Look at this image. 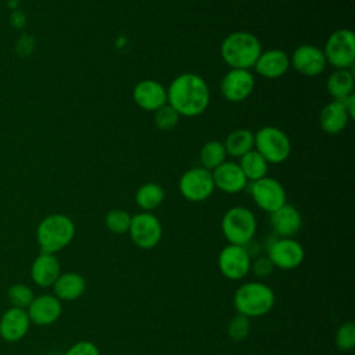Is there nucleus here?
Returning <instances> with one entry per match:
<instances>
[{"instance_id":"24","label":"nucleus","mask_w":355,"mask_h":355,"mask_svg":"<svg viewBox=\"0 0 355 355\" xmlns=\"http://www.w3.org/2000/svg\"><path fill=\"white\" fill-rule=\"evenodd\" d=\"M355 78L351 69H334L326 82L327 93L333 100L341 101L354 93Z\"/></svg>"},{"instance_id":"7","label":"nucleus","mask_w":355,"mask_h":355,"mask_svg":"<svg viewBox=\"0 0 355 355\" xmlns=\"http://www.w3.org/2000/svg\"><path fill=\"white\" fill-rule=\"evenodd\" d=\"M323 54L327 65L334 69H351L355 61V35L351 29L340 28L326 40Z\"/></svg>"},{"instance_id":"31","label":"nucleus","mask_w":355,"mask_h":355,"mask_svg":"<svg viewBox=\"0 0 355 355\" xmlns=\"http://www.w3.org/2000/svg\"><path fill=\"white\" fill-rule=\"evenodd\" d=\"M250 330H251L250 319L240 313H236L227 323V336L230 340L236 343L247 338L250 334Z\"/></svg>"},{"instance_id":"12","label":"nucleus","mask_w":355,"mask_h":355,"mask_svg":"<svg viewBox=\"0 0 355 355\" xmlns=\"http://www.w3.org/2000/svg\"><path fill=\"white\" fill-rule=\"evenodd\" d=\"M251 254L244 245L227 244L218 255L219 272L229 280H243L250 273Z\"/></svg>"},{"instance_id":"22","label":"nucleus","mask_w":355,"mask_h":355,"mask_svg":"<svg viewBox=\"0 0 355 355\" xmlns=\"http://www.w3.org/2000/svg\"><path fill=\"white\" fill-rule=\"evenodd\" d=\"M349 122V116L341 101L331 100L327 103L319 115V125L323 132L329 135H337L343 132Z\"/></svg>"},{"instance_id":"30","label":"nucleus","mask_w":355,"mask_h":355,"mask_svg":"<svg viewBox=\"0 0 355 355\" xmlns=\"http://www.w3.org/2000/svg\"><path fill=\"white\" fill-rule=\"evenodd\" d=\"M180 115L166 103L157 111H154V123L159 130L169 132L173 130L179 123Z\"/></svg>"},{"instance_id":"29","label":"nucleus","mask_w":355,"mask_h":355,"mask_svg":"<svg viewBox=\"0 0 355 355\" xmlns=\"http://www.w3.org/2000/svg\"><path fill=\"white\" fill-rule=\"evenodd\" d=\"M132 215L121 208H114L107 212L104 223L105 227L114 234H125L129 230Z\"/></svg>"},{"instance_id":"16","label":"nucleus","mask_w":355,"mask_h":355,"mask_svg":"<svg viewBox=\"0 0 355 355\" xmlns=\"http://www.w3.org/2000/svg\"><path fill=\"white\" fill-rule=\"evenodd\" d=\"M269 225L276 237H294L302 226V216L297 207L286 202L269 214Z\"/></svg>"},{"instance_id":"4","label":"nucleus","mask_w":355,"mask_h":355,"mask_svg":"<svg viewBox=\"0 0 355 355\" xmlns=\"http://www.w3.org/2000/svg\"><path fill=\"white\" fill-rule=\"evenodd\" d=\"M75 232V223L69 216L64 214H51L39 223L36 239L42 252L55 254L73 240Z\"/></svg>"},{"instance_id":"15","label":"nucleus","mask_w":355,"mask_h":355,"mask_svg":"<svg viewBox=\"0 0 355 355\" xmlns=\"http://www.w3.org/2000/svg\"><path fill=\"white\" fill-rule=\"evenodd\" d=\"M133 101L144 111L154 112L166 104V89L155 79H143L133 87Z\"/></svg>"},{"instance_id":"34","label":"nucleus","mask_w":355,"mask_h":355,"mask_svg":"<svg viewBox=\"0 0 355 355\" xmlns=\"http://www.w3.org/2000/svg\"><path fill=\"white\" fill-rule=\"evenodd\" d=\"M273 269H275V266L268 255H259V257L251 259L250 272H252L258 279L268 277L273 272Z\"/></svg>"},{"instance_id":"25","label":"nucleus","mask_w":355,"mask_h":355,"mask_svg":"<svg viewBox=\"0 0 355 355\" xmlns=\"http://www.w3.org/2000/svg\"><path fill=\"white\" fill-rule=\"evenodd\" d=\"M223 146L227 155L240 158L254 150V132L247 128H237L226 136Z\"/></svg>"},{"instance_id":"3","label":"nucleus","mask_w":355,"mask_h":355,"mask_svg":"<svg viewBox=\"0 0 355 355\" xmlns=\"http://www.w3.org/2000/svg\"><path fill=\"white\" fill-rule=\"evenodd\" d=\"M276 302L273 288L261 282L251 280L239 286L233 294V305L237 313L251 318H261L272 311Z\"/></svg>"},{"instance_id":"27","label":"nucleus","mask_w":355,"mask_h":355,"mask_svg":"<svg viewBox=\"0 0 355 355\" xmlns=\"http://www.w3.org/2000/svg\"><path fill=\"white\" fill-rule=\"evenodd\" d=\"M237 164L241 168L247 180H250V182H254V180L268 176L266 173L269 169V164L257 150H251V151L245 153L244 155H241L239 158Z\"/></svg>"},{"instance_id":"21","label":"nucleus","mask_w":355,"mask_h":355,"mask_svg":"<svg viewBox=\"0 0 355 355\" xmlns=\"http://www.w3.org/2000/svg\"><path fill=\"white\" fill-rule=\"evenodd\" d=\"M61 275V266L54 254L40 252L31 266L32 280L40 287H50Z\"/></svg>"},{"instance_id":"14","label":"nucleus","mask_w":355,"mask_h":355,"mask_svg":"<svg viewBox=\"0 0 355 355\" xmlns=\"http://www.w3.org/2000/svg\"><path fill=\"white\" fill-rule=\"evenodd\" d=\"M290 65L298 73L313 78L326 69L327 62L320 47L313 44H301L293 51L290 57Z\"/></svg>"},{"instance_id":"20","label":"nucleus","mask_w":355,"mask_h":355,"mask_svg":"<svg viewBox=\"0 0 355 355\" xmlns=\"http://www.w3.org/2000/svg\"><path fill=\"white\" fill-rule=\"evenodd\" d=\"M31 320L25 309L10 308L0 319V336L10 343L21 340L29 329Z\"/></svg>"},{"instance_id":"23","label":"nucleus","mask_w":355,"mask_h":355,"mask_svg":"<svg viewBox=\"0 0 355 355\" xmlns=\"http://www.w3.org/2000/svg\"><path fill=\"white\" fill-rule=\"evenodd\" d=\"M54 295L60 301H75L86 291V280L76 272L61 273L53 284Z\"/></svg>"},{"instance_id":"9","label":"nucleus","mask_w":355,"mask_h":355,"mask_svg":"<svg viewBox=\"0 0 355 355\" xmlns=\"http://www.w3.org/2000/svg\"><path fill=\"white\" fill-rule=\"evenodd\" d=\"M128 234L132 243L141 250H151L162 239V225L153 212H139L132 215Z\"/></svg>"},{"instance_id":"11","label":"nucleus","mask_w":355,"mask_h":355,"mask_svg":"<svg viewBox=\"0 0 355 355\" xmlns=\"http://www.w3.org/2000/svg\"><path fill=\"white\" fill-rule=\"evenodd\" d=\"M266 255L275 268L282 270H293L302 263L305 251L302 244L294 237H276L268 245Z\"/></svg>"},{"instance_id":"38","label":"nucleus","mask_w":355,"mask_h":355,"mask_svg":"<svg viewBox=\"0 0 355 355\" xmlns=\"http://www.w3.org/2000/svg\"><path fill=\"white\" fill-rule=\"evenodd\" d=\"M349 119H354V115H355V94H349L348 97H345L344 100H341Z\"/></svg>"},{"instance_id":"26","label":"nucleus","mask_w":355,"mask_h":355,"mask_svg":"<svg viewBox=\"0 0 355 355\" xmlns=\"http://www.w3.org/2000/svg\"><path fill=\"white\" fill-rule=\"evenodd\" d=\"M165 198V191L161 184L155 182H147L141 184L135 193V201L137 207L144 212L157 209Z\"/></svg>"},{"instance_id":"1","label":"nucleus","mask_w":355,"mask_h":355,"mask_svg":"<svg viewBox=\"0 0 355 355\" xmlns=\"http://www.w3.org/2000/svg\"><path fill=\"white\" fill-rule=\"evenodd\" d=\"M166 100L180 116H198L209 105V87L200 75L183 72L169 83Z\"/></svg>"},{"instance_id":"6","label":"nucleus","mask_w":355,"mask_h":355,"mask_svg":"<svg viewBox=\"0 0 355 355\" xmlns=\"http://www.w3.org/2000/svg\"><path fill=\"white\" fill-rule=\"evenodd\" d=\"M254 150L268 164H282L291 154V141L284 130L276 126H262L254 133Z\"/></svg>"},{"instance_id":"37","label":"nucleus","mask_w":355,"mask_h":355,"mask_svg":"<svg viewBox=\"0 0 355 355\" xmlns=\"http://www.w3.org/2000/svg\"><path fill=\"white\" fill-rule=\"evenodd\" d=\"M26 24V15L21 10H14L10 14V25L15 29H22Z\"/></svg>"},{"instance_id":"33","label":"nucleus","mask_w":355,"mask_h":355,"mask_svg":"<svg viewBox=\"0 0 355 355\" xmlns=\"http://www.w3.org/2000/svg\"><path fill=\"white\" fill-rule=\"evenodd\" d=\"M336 345L341 351H351L355 347V326L351 320L344 322L336 331Z\"/></svg>"},{"instance_id":"18","label":"nucleus","mask_w":355,"mask_h":355,"mask_svg":"<svg viewBox=\"0 0 355 355\" xmlns=\"http://www.w3.org/2000/svg\"><path fill=\"white\" fill-rule=\"evenodd\" d=\"M290 67V57L284 50L269 49L266 51H261L252 68L262 78L277 79L286 75Z\"/></svg>"},{"instance_id":"35","label":"nucleus","mask_w":355,"mask_h":355,"mask_svg":"<svg viewBox=\"0 0 355 355\" xmlns=\"http://www.w3.org/2000/svg\"><path fill=\"white\" fill-rule=\"evenodd\" d=\"M64 355H101V352L94 343L82 340L72 344Z\"/></svg>"},{"instance_id":"32","label":"nucleus","mask_w":355,"mask_h":355,"mask_svg":"<svg viewBox=\"0 0 355 355\" xmlns=\"http://www.w3.org/2000/svg\"><path fill=\"white\" fill-rule=\"evenodd\" d=\"M33 298V291L26 284L17 283L8 288V300L15 308H28Z\"/></svg>"},{"instance_id":"8","label":"nucleus","mask_w":355,"mask_h":355,"mask_svg":"<svg viewBox=\"0 0 355 355\" xmlns=\"http://www.w3.org/2000/svg\"><path fill=\"white\" fill-rule=\"evenodd\" d=\"M178 187L182 197L190 202H202L208 200L215 190L211 171L202 166L184 171L179 179Z\"/></svg>"},{"instance_id":"17","label":"nucleus","mask_w":355,"mask_h":355,"mask_svg":"<svg viewBox=\"0 0 355 355\" xmlns=\"http://www.w3.org/2000/svg\"><path fill=\"white\" fill-rule=\"evenodd\" d=\"M215 189L226 193V194H236L245 189L248 180L244 176L241 168L237 162L225 161L214 171H211Z\"/></svg>"},{"instance_id":"28","label":"nucleus","mask_w":355,"mask_h":355,"mask_svg":"<svg viewBox=\"0 0 355 355\" xmlns=\"http://www.w3.org/2000/svg\"><path fill=\"white\" fill-rule=\"evenodd\" d=\"M226 150L222 141L219 140H208L200 150V161L201 166L214 171L222 162L226 161Z\"/></svg>"},{"instance_id":"2","label":"nucleus","mask_w":355,"mask_h":355,"mask_svg":"<svg viewBox=\"0 0 355 355\" xmlns=\"http://www.w3.org/2000/svg\"><path fill=\"white\" fill-rule=\"evenodd\" d=\"M261 51L259 39L247 31L232 32L220 43V57L230 69L252 68Z\"/></svg>"},{"instance_id":"19","label":"nucleus","mask_w":355,"mask_h":355,"mask_svg":"<svg viewBox=\"0 0 355 355\" xmlns=\"http://www.w3.org/2000/svg\"><path fill=\"white\" fill-rule=\"evenodd\" d=\"M62 312L61 301L51 294L35 297L28 306V316L31 323L37 326H49L54 323Z\"/></svg>"},{"instance_id":"10","label":"nucleus","mask_w":355,"mask_h":355,"mask_svg":"<svg viewBox=\"0 0 355 355\" xmlns=\"http://www.w3.org/2000/svg\"><path fill=\"white\" fill-rule=\"evenodd\" d=\"M248 190L255 205L268 214L276 211L277 208L287 202L286 190L282 186V183L275 178L265 176L258 180H254L250 183Z\"/></svg>"},{"instance_id":"36","label":"nucleus","mask_w":355,"mask_h":355,"mask_svg":"<svg viewBox=\"0 0 355 355\" xmlns=\"http://www.w3.org/2000/svg\"><path fill=\"white\" fill-rule=\"evenodd\" d=\"M33 37L32 36H28V35H24V36H21L19 37V40L17 42V51L19 53V54H22V55H26V54H29L31 51H32V49H33Z\"/></svg>"},{"instance_id":"5","label":"nucleus","mask_w":355,"mask_h":355,"mask_svg":"<svg viewBox=\"0 0 355 355\" xmlns=\"http://www.w3.org/2000/svg\"><path fill=\"white\" fill-rule=\"evenodd\" d=\"M220 229L229 244L247 247L257 233V218L251 209L236 205L223 214Z\"/></svg>"},{"instance_id":"13","label":"nucleus","mask_w":355,"mask_h":355,"mask_svg":"<svg viewBox=\"0 0 355 355\" xmlns=\"http://www.w3.org/2000/svg\"><path fill=\"white\" fill-rule=\"evenodd\" d=\"M255 89V78L250 69H229L220 80V93L230 103L248 98Z\"/></svg>"}]
</instances>
